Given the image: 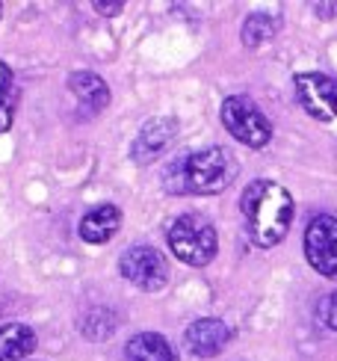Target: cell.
Returning a JSON list of instances; mask_svg holds the SVG:
<instances>
[{
	"mask_svg": "<svg viewBox=\"0 0 337 361\" xmlns=\"http://www.w3.org/2000/svg\"><path fill=\"white\" fill-rule=\"evenodd\" d=\"M0 12H4V6H0Z\"/></svg>",
	"mask_w": 337,
	"mask_h": 361,
	"instance_id": "cell-20",
	"label": "cell"
},
{
	"mask_svg": "<svg viewBox=\"0 0 337 361\" xmlns=\"http://www.w3.org/2000/svg\"><path fill=\"white\" fill-rule=\"evenodd\" d=\"M319 320H323V326H329L337 332V290L329 293L323 302H319Z\"/></svg>",
	"mask_w": 337,
	"mask_h": 361,
	"instance_id": "cell-17",
	"label": "cell"
},
{
	"mask_svg": "<svg viewBox=\"0 0 337 361\" xmlns=\"http://www.w3.org/2000/svg\"><path fill=\"white\" fill-rule=\"evenodd\" d=\"M36 332L27 323H4L0 326V361H24L36 350Z\"/></svg>",
	"mask_w": 337,
	"mask_h": 361,
	"instance_id": "cell-12",
	"label": "cell"
},
{
	"mask_svg": "<svg viewBox=\"0 0 337 361\" xmlns=\"http://www.w3.org/2000/svg\"><path fill=\"white\" fill-rule=\"evenodd\" d=\"M296 98L305 113L319 118V122H334L337 118V80L319 71H305L296 78Z\"/></svg>",
	"mask_w": 337,
	"mask_h": 361,
	"instance_id": "cell-7",
	"label": "cell"
},
{
	"mask_svg": "<svg viewBox=\"0 0 337 361\" xmlns=\"http://www.w3.org/2000/svg\"><path fill=\"white\" fill-rule=\"evenodd\" d=\"M317 15H323V18H331V15H337V4H314Z\"/></svg>",
	"mask_w": 337,
	"mask_h": 361,
	"instance_id": "cell-19",
	"label": "cell"
},
{
	"mask_svg": "<svg viewBox=\"0 0 337 361\" xmlns=\"http://www.w3.org/2000/svg\"><path fill=\"white\" fill-rule=\"evenodd\" d=\"M281 21L269 12H252L246 21H243V44L246 48H260L264 42H269L275 33H278Z\"/></svg>",
	"mask_w": 337,
	"mask_h": 361,
	"instance_id": "cell-15",
	"label": "cell"
},
{
	"mask_svg": "<svg viewBox=\"0 0 337 361\" xmlns=\"http://www.w3.org/2000/svg\"><path fill=\"white\" fill-rule=\"evenodd\" d=\"M237 178V160L219 145L202 148V152H190L178 157L172 166L166 169L163 184L168 192H222Z\"/></svg>",
	"mask_w": 337,
	"mask_h": 361,
	"instance_id": "cell-2",
	"label": "cell"
},
{
	"mask_svg": "<svg viewBox=\"0 0 337 361\" xmlns=\"http://www.w3.org/2000/svg\"><path fill=\"white\" fill-rule=\"evenodd\" d=\"M166 240L175 258L190 267H207L216 258V249H219L216 228L202 214H180L168 225Z\"/></svg>",
	"mask_w": 337,
	"mask_h": 361,
	"instance_id": "cell-3",
	"label": "cell"
},
{
	"mask_svg": "<svg viewBox=\"0 0 337 361\" xmlns=\"http://www.w3.org/2000/svg\"><path fill=\"white\" fill-rule=\"evenodd\" d=\"M240 210L246 219V231L260 249L278 246L293 225V195L284 184L269 178H257L243 190Z\"/></svg>",
	"mask_w": 337,
	"mask_h": 361,
	"instance_id": "cell-1",
	"label": "cell"
},
{
	"mask_svg": "<svg viewBox=\"0 0 337 361\" xmlns=\"http://www.w3.org/2000/svg\"><path fill=\"white\" fill-rule=\"evenodd\" d=\"M118 225H121V210L116 204H98L80 219L78 231H80V240L98 246V243H106V240L116 237Z\"/></svg>",
	"mask_w": 337,
	"mask_h": 361,
	"instance_id": "cell-11",
	"label": "cell"
},
{
	"mask_svg": "<svg viewBox=\"0 0 337 361\" xmlns=\"http://www.w3.org/2000/svg\"><path fill=\"white\" fill-rule=\"evenodd\" d=\"M116 329H118V314L113 308H106V305L89 308L80 317V332L89 341H106L116 332Z\"/></svg>",
	"mask_w": 337,
	"mask_h": 361,
	"instance_id": "cell-14",
	"label": "cell"
},
{
	"mask_svg": "<svg viewBox=\"0 0 337 361\" xmlns=\"http://www.w3.org/2000/svg\"><path fill=\"white\" fill-rule=\"evenodd\" d=\"M228 341H231V329H228L219 317H202L187 326V332H183V343H187V350L195 355V358H213L219 355Z\"/></svg>",
	"mask_w": 337,
	"mask_h": 361,
	"instance_id": "cell-9",
	"label": "cell"
},
{
	"mask_svg": "<svg viewBox=\"0 0 337 361\" xmlns=\"http://www.w3.org/2000/svg\"><path fill=\"white\" fill-rule=\"evenodd\" d=\"M15 101H18V92H15V80L9 66L0 59V133L9 130L12 116H15Z\"/></svg>",
	"mask_w": 337,
	"mask_h": 361,
	"instance_id": "cell-16",
	"label": "cell"
},
{
	"mask_svg": "<svg viewBox=\"0 0 337 361\" xmlns=\"http://www.w3.org/2000/svg\"><path fill=\"white\" fill-rule=\"evenodd\" d=\"M305 258L319 276L337 279V216L319 214L305 228Z\"/></svg>",
	"mask_w": 337,
	"mask_h": 361,
	"instance_id": "cell-5",
	"label": "cell"
},
{
	"mask_svg": "<svg viewBox=\"0 0 337 361\" xmlns=\"http://www.w3.org/2000/svg\"><path fill=\"white\" fill-rule=\"evenodd\" d=\"M178 133V122L172 116H157V118H148V122L140 128L136 140L130 142V157L136 163H151L157 154H163L168 145H172Z\"/></svg>",
	"mask_w": 337,
	"mask_h": 361,
	"instance_id": "cell-8",
	"label": "cell"
},
{
	"mask_svg": "<svg viewBox=\"0 0 337 361\" xmlns=\"http://www.w3.org/2000/svg\"><path fill=\"white\" fill-rule=\"evenodd\" d=\"M128 361H175V350L163 335L157 332H140L128 341L125 347Z\"/></svg>",
	"mask_w": 337,
	"mask_h": 361,
	"instance_id": "cell-13",
	"label": "cell"
},
{
	"mask_svg": "<svg viewBox=\"0 0 337 361\" xmlns=\"http://www.w3.org/2000/svg\"><path fill=\"white\" fill-rule=\"evenodd\" d=\"M222 125L228 128V133L249 145V148H264L272 140V125L269 118L257 110V104L246 95H231L222 101Z\"/></svg>",
	"mask_w": 337,
	"mask_h": 361,
	"instance_id": "cell-4",
	"label": "cell"
},
{
	"mask_svg": "<svg viewBox=\"0 0 337 361\" xmlns=\"http://www.w3.org/2000/svg\"><path fill=\"white\" fill-rule=\"evenodd\" d=\"M68 89L78 95L80 110H86V116H95L110 104V86H106L95 71H71Z\"/></svg>",
	"mask_w": 337,
	"mask_h": 361,
	"instance_id": "cell-10",
	"label": "cell"
},
{
	"mask_svg": "<svg viewBox=\"0 0 337 361\" xmlns=\"http://www.w3.org/2000/svg\"><path fill=\"white\" fill-rule=\"evenodd\" d=\"M118 273L140 290L154 293L168 281V264L154 246H133L118 258Z\"/></svg>",
	"mask_w": 337,
	"mask_h": 361,
	"instance_id": "cell-6",
	"label": "cell"
},
{
	"mask_svg": "<svg viewBox=\"0 0 337 361\" xmlns=\"http://www.w3.org/2000/svg\"><path fill=\"white\" fill-rule=\"evenodd\" d=\"M95 9L101 15H118L121 9H125V4H121V0H116V4H104V0H95Z\"/></svg>",
	"mask_w": 337,
	"mask_h": 361,
	"instance_id": "cell-18",
	"label": "cell"
}]
</instances>
